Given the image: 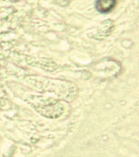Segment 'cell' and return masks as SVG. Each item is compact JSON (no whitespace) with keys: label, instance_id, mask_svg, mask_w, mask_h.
<instances>
[{"label":"cell","instance_id":"cell-1","mask_svg":"<svg viewBox=\"0 0 139 157\" xmlns=\"http://www.w3.org/2000/svg\"><path fill=\"white\" fill-rule=\"evenodd\" d=\"M114 6V0H99L98 9L103 12H108Z\"/></svg>","mask_w":139,"mask_h":157}]
</instances>
